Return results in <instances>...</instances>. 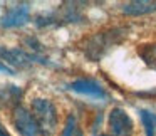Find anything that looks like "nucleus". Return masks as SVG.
Returning <instances> with one entry per match:
<instances>
[{
	"label": "nucleus",
	"mask_w": 156,
	"mask_h": 136,
	"mask_svg": "<svg viewBox=\"0 0 156 136\" xmlns=\"http://www.w3.org/2000/svg\"><path fill=\"white\" fill-rule=\"evenodd\" d=\"M0 136H10L7 131H5V128H4L2 124H0Z\"/></svg>",
	"instance_id": "obj_12"
},
{
	"label": "nucleus",
	"mask_w": 156,
	"mask_h": 136,
	"mask_svg": "<svg viewBox=\"0 0 156 136\" xmlns=\"http://www.w3.org/2000/svg\"><path fill=\"white\" fill-rule=\"evenodd\" d=\"M32 114L39 124V129L44 136H52L57 129V109L49 99H34L32 101Z\"/></svg>",
	"instance_id": "obj_2"
},
{
	"label": "nucleus",
	"mask_w": 156,
	"mask_h": 136,
	"mask_svg": "<svg viewBox=\"0 0 156 136\" xmlns=\"http://www.w3.org/2000/svg\"><path fill=\"white\" fill-rule=\"evenodd\" d=\"M98 136H106V134H98Z\"/></svg>",
	"instance_id": "obj_13"
},
{
	"label": "nucleus",
	"mask_w": 156,
	"mask_h": 136,
	"mask_svg": "<svg viewBox=\"0 0 156 136\" xmlns=\"http://www.w3.org/2000/svg\"><path fill=\"white\" fill-rule=\"evenodd\" d=\"M124 34L119 29H111V30H104V32H98L96 35L86 39V45L84 49L86 55L92 61H98L108 49H111L114 44L122 41Z\"/></svg>",
	"instance_id": "obj_1"
},
{
	"label": "nucleus",
	"mask_w": 156,
	"mask_h": 136,
	"mask_svg": "<svg viewBox=\"0 0 156 136\" xmlns=\"http://www.w3.org/2000/svg\"><path fill=\"white\" fill-rule=\"evenodd\" d=\"M12 121H14L15 129L22 136H39L41 134V129H39V124L35 121L34 114L27 108H24V106H17L14 109Z\"/></svg>",
	"instance_id": "obj_3"
},
{
	"label": "nucleus",
	"mask_w": 156,
	"mask_h": 136,
	"mask_svg": "<svg viewBox=\"0 0 156 136\" xmlns=\"http://www.w3.org/2000/svg\"><path fill=\"white\" fill-rule=\"evenodd\" d=\"M154 121H156V116H154Z\"/></svg>",
	"instance_id": "obj_14"
},
{
	"label": "nucleus",
	"mask_w": 156,
	"mask_h": 136,
	"mask_svg": "<svg viewBox=\"0 0 156 136\" xmlns=\"http://www.w3.org/2000/svg\"><path fill=\"white\" fill-rule=\"evenodd\" d=\"M27 20H29V7L24 4V5L12 7L4 15L2 24H4V27H19V25H24Z\"/></svg>",
	"instance_id": "obj_6"
},
{
	"label": "nucleus",
	"mask_w": 156,
	"mask_h": 136,
	"mask_svg": "<svg viewBox=\"0 0 156 136\" xmlns=\"http://www.w3.org/2000/svg\"><path fill=\"white\" fill-rule=\"evenodd\" d=\"M122 12L126 15H146L151 14V12H156V2L153 0H134V2H129L122 7Z\"/></svg>",
	"instance_id": "obj_7"
},
{
	"label": "nucleus",
	"mask_w": 156,
	"mask_h": 136,
	"mask_svg": "<svg viewBox=\"0 0 156 136\" xmlns=\"http://www.w3.org/2000/svg\"><path fill=\"white\" fill-rule=\"evenodd\" d=\"M0 72H5V74H14V71H12L9 66L2 64V62H0Z\"/></svg>",
	"instance_id": "obj_11"
},
{
	"label": "nucleus",
	"mask_w": 156,
	"mask_h": 136,
	"mask_svg": "<svg viewBox=\"0 0 156 136\" xmlns=\"http://www.w3.org/2000/svg\"><path fill=\"white\" fill-rule=\"evenodd\" d=\"M139 116H141L143 121V128H144L146 136H156V121H154V114H151L146 109H141L139 111Z\"/></svg>",
	"instance_id": "obj_9"
},
{
	"label": "nucleus",
	"mask_w": 156,
	"mask_h": 136,
	"mask_svg": "<svg viewBox=\"0 0 156 136\" xmlns=\"http://www.w3.org/2000/svg\"><path fill=\"white\" fill-rule=\"evenodd\" d=\"M69 88L74 92H77V94H84V96H89V98H94V99H101L106 96V92L101 88V84L92 81V79H77Z\"/></svg>",
	"instance_id": "obj_5"
},
{
	"label": "nucleus",
	"mask_w": 156,
	"mask_h": 136,
	"mask_svg": "<svg viewBox=\"0 0 156 136\" xmlns=\"http://www.w3.org/2000/svg\"><path fill=\"white\" fill-rule=\"evenodd\" d=\"M76 131H77V123H76V118L71 114L66 121V128L62 129V136H76Z\"/></svg>",
	"instance_id": "obj_10"
},
{
	"label": "nucleus",
	"mask_w": 156,
	"mask_h": 136,
	"mask_svg": "<svg viewBox=\"0 0 156 136\" xmlns=\"http://www.w3.org/2000/svg\"><path fill=\"white\" fill-rule=\"evenodd\" d=\"M139 57L144 61V64L148 67H151L153 71H156V42L151 44H141L138 47Z\"/></svg>",
	"instance_id": "obj_8"
},
{
	"label": "nucleus",
	"mask_w": 156,
	"mask_h": 136,
	"mask_svg": "<svg viewBox=\"0 0 156 136\" xmlns=\"http://www.w3.org/2000/svg\"><path fill=\"white\" fill-rule=\"evenodd\" d=\"M109 136H133V121L122 108H112L108 118Z\"/></svg>",
	"instance_id": "obj_4"
}]
</instances>
